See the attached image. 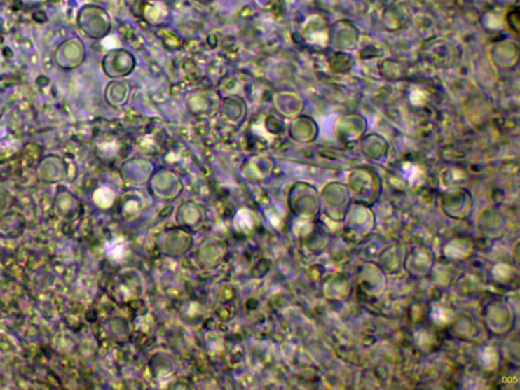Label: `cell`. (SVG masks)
<instances>
[{
	"mask_svg": "<svg viewBox=\"0 0 520 390\" xmlns=\"http://www.w3.org/2000/svg\"><path fill=\"white\" fill-rule=\"evenodd\" d=\"M85 54L83 43L78 38H70L58 45L54 52V62L63 71H71L83 63Z\"/></svg>",
	"mask_w": 520,
	"mask_h": 390,
	"instance_id": "cell-1",
	"label": "cell"
}]
</instances>
